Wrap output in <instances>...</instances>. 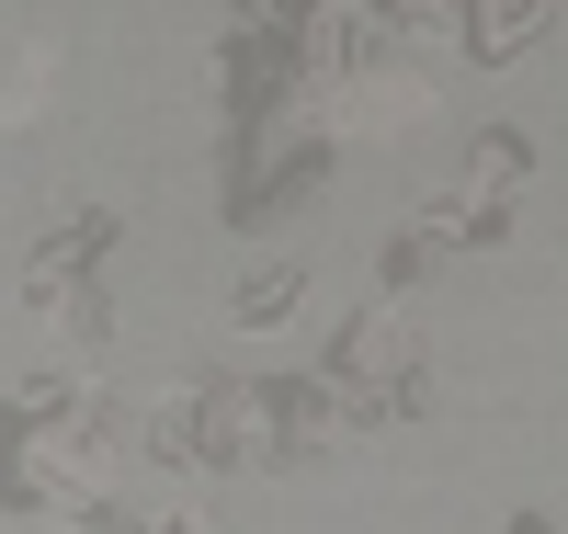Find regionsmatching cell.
Instances as JSON below:
<instances>
[{"instance_id":"cell-1","label":"cell","mask_w":568,"mask_h":534,"mask_svg":"<svg viewBox=\"0 0 568 534\" xmlns=\"http://www.w3.org/2000/svg\"><path fill=\"white\" fill-rule=\"evenodd\" d=\"M227 308H240V330L284 319V308H296V262H273V273H240V296H227Z\"/></svg>"}]
</instances>
